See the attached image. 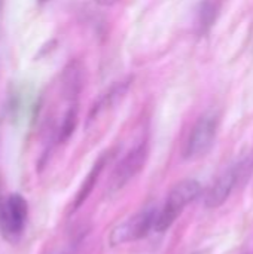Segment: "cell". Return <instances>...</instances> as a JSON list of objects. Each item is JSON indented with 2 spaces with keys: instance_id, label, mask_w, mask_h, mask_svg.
I'll use <instances>...</instances> for the list:
<instances>
[{
  "instance_id": "6da1fadb",
  "label": "cell",
  "mask_w": 253,
  "mask_h": 254,
  "mask_svg": "<svg viewBox=\"0 0 253 254\" xmlns=\"http://www.w3.org/2000/svg\"><path fill=\"white\" fill-rule=\"evenodd\" d=\"M201 193V185L197 180L188 179L179 182L167 195V199L163 205V208L157 213L155 219V231L163 234L169 231L173 223L177 220V217L182 214L186 205L194 202Z\"/></svg>"
},
{
  "instance_id": "7a4b0ae2",
  "label": "cell",
  "mask_w": 253,
  "mask_h": 254,
  "mask_svg": "<svg viewBox=\"0 0 253 254\" xmlns=\"http://www.w3.org/2000/svg\"><path fill=\"white\" fill-rule=\"evenodd\" d=\"M158 210L155 207H146L137 211L134 216L128 217L125 222L115 226L109 235V246L118 247L128 243H136L145 237L155 228Z\"/></svg>"
},
{
  "instance_id": "3957f363",
  "label": "cell",
  "mask_w": 253,
  "mask_h": 254,
  "mask_svg": "<svg viewBox=\"0 0 253 254\" xmlns=\"http://www.w3.org/2000/svg\"><path fill=\"white\" fill-rule=\"evenodd\" d=\"M28 204L21 193H10L0 201V232L9 243H16L24 232Z\"/></svg>"
},
{
  "instance_id": "277c9868",
  "label": "cell",
  "mask_w": 253,
  "mask_h": 254,
  "mask_svg": "<svg viewBox=\"0 0 253 254\" xmlns=\"http://www.w3.org/2000/svg\"><path fill=\"white\" fill-rule=\"evenodd\" d=\"M253 168V153L246 155L245 158L239 159L230 168H227L209 189L204 204L207 208H218L221 207L231 195L237 183L243 179V176Z\"/></svg>"
},
{
  "instance_id": "5b68a950",
  "label": "cell",
  "mask_w": 253,
  "mask_h": 254,
  "mask_svg": "<svg viewBox=\"0 0 253 254\" xmlns=\"http://www.w3.org/2000/svg\"><path fill=\"white\" fill-rule=\"evenodd\" d=\"M219 116L216 112H206L192 127L183 149L185 159H197L206 155L215 143Z\"/></svg>"
},
{
  "instance_id": "8992f818",
  "label": "cell",
  "mask_w": 253,
  "mask_h": 254,
  "mask_svg": "<svg viewBox=\"0 0 253 254\" xmlns=\"http://www.w3.org/2000/svg\"><path fill=\"white\" fill-rule=\"evenodd\" d=\"M148 159V144L145 141L134 146L115 167L109 180V192L116 193L124 189L145 167Z\"/></svg>"
},
{
  "instance_id": "52a82bcc",
  "label": "cell",
  "mask_w": 253,
  "mask_h": 254,
  "mask_svg": "<svg viewBox=\"0 0 253 254\" xmlns=\"http://www.w3.org/2000/svg\"><path fill=\"white\" fill-rule=\"evenodd\" d=\"M106 162H107V155H101V156L94 162V165L91 167L89 173H88L86 177L84 179V182H82L79 190H78L76 195H75V199H73L70 213H76V211L85 204V201L89 198L91 192L94 190V188H95V185H97V182H98V177H100V174H101V171H103Z\"/></svg>"
},
{
  "instance_id": "ba28073f",
  "label": "cell",
  "mask_w": 253,
  "mask_h": 254,
  "mask_svg": "<svg viewBox=\"0 0 253 254\" xmlns=\"http://www.w3.org/2000/svg\"><path fill=\"white\" fill-rule=\"evenodd\" d=\"M127 89H128V83H127V82H119V83L113 85L106 94H103V95L100 97V100L97 101V104L92 107L89 118L98 115L103 109H107V107H110L112 104H115L119 98H122V97L125 95Z\"/></svg>"
},
{
  "instance_id": "9c48e42d",
  "label": "cell",
  "mask_w": 253,
  "mask_h": 254,
  "mask_svg": "<svg viewBox=\"0 0 253 254\" xmlns=\"http://www.w3.org/2000/svg\"><path fill=\"white\" fill-rule=\"evenodd\" d=\"M215 12H216V7L212 1H206L203 4L201 12H200V25L203 28H207L209 25H212L213 18H215Z\"/></svg>"
},
{
  "instance_id": "30bf717a",
  "label": "cell",
  "mask_w": 253,
  "mask_h": 254,
  "mask_svg": "<svg viewBox=\"0 0 253 254\" xmlns=\"http://www.w3.org/2000/svg\"><path fill=\"white\" fill-rule=\"evenodd\" d=\"M119 0H95V3L100 4V6H112V4H115Z\"/></svg>"
},
{
  "instance_id": "8fae6325",
  "label": "cell",
  "mask_w": 253,
  "mask_h": 254,
  "mask_svg": "<svg viewBox=\"0 0 253 254\" xmlns=\"http://www.w3.org/2000/svg\"><path fill=\"white\" fill-rule=\"evenodd\" d=\"M1 21H3V0H0V28H1Z\"/></svg>"
},
{
  "instance_id": "7c38bea8",
  "label": "cell",
  "mask_w": 253,
  "mask_h": 254,
  "mask_svg": "<svg viewBox=\"0 0 253 254\" xmlns=\"http://www.w3.org/2000/svg\"><path fill=\"white\" fill-rule=\"evenodd\" d=\"M42 1H46V0H42Z\"/></svg>"
}]
</instances>
